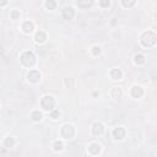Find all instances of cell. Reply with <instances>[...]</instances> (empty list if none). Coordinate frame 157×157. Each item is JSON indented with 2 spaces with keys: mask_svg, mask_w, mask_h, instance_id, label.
<instances>
[{
  "mask_svg": "<svg viewBox=\"0 0 157 157\" xmlns=\"http://www.w3.org/2000/svg\"><path fill=\"white\" fill-rule=\"evenodd\" d=\"M157 42V36L151 31H147V32H144V35L141 36V44L146 48H151L156 44Z\"/></svg>",
  "mask_w": 157,
  "mask_h": 157,
  "instance_id": "1",
  "label": "cell"
},
{
  "mask_svg": "<svg viewBox=\"0 0 157 157\" xmlns=\"http://www.w3.org/2000/svg\"><path fill=\"white\" fill-rule=\"evenodd\" d=\"M21 63L25 67H32L36 63V56L32 52H25L21 55Z\"/></svg>",
  "mask_w": 157,
  "mask_h": 157,
  "instance_id": "2",
  "label": "cell"
},
{
  "mask_svg": "<svg viewBox=\"0 0 157 157\" xmlns=\"http://www.w3.org/2000/svg\"><path fill=\"white\" fill-rule=\"evenodd\" d=\"M41 106L44 111H52L55 106V100L52 96H44L42 100H41Z\"/></svg>",
  "mask_w": 157,
  "mask_h": 157,
  "instance_id": "3",
  "label": "cell"
},
{
  "mask_svg": "<svg viewBox=\"0 0 157 157\" xmlns=\"http://www.w3.org/2000/svg\"><path fill=\"white\" fill-rule=\"evenodd\" d=\"M60 134L64 139H72L74 136H75V129H74L72 125H64L61 128V131H60Z\"/></svg>",
  "mask_w": 157,
  "mask_h": 157,
  "instance_id": "4",
  "label": "cell"
},
{
  "mask_svg": "<svg viewBox=\"0 0 157 157\" xmlns=\"http://www.w3.org/2000/svg\"><path fill=\"white\" fill-rule=\"evenodd\" d=\"M74 16H75V11H74L72 7L70 6H67L63 9V17L64 20H72Z\"/></svg>",
  "mask_w": 157,
  "mask_h": 157,
  "instance_id": "5",
  "label": "cell"
},
{
  "mask_svg": "<svg viewBox=\"0 0 157 157\" xmlns=\"http://www.w3.org/2000/svg\"><path fill=\"white\" fill-rule=\"evenodd\" d=\"M113 137L115 140H122L125 137V130H124L123 128H115L113 130Z\"/></svg>",
  "mask_w": 157,
  "mask_h": 157,
  "instance_id": "6",
  "label": "cell"
},
{
  "mask_svg": "<svg viewBox=\"0 0 157 157\" xmlns=\"http://www.w3.org/2000/svg\"><path fill=\"white\" fill-rule=\"evenodd\" d=\"M27 79H28L31 82H38L39 79H41V74H39V71H37V70H31V71L28 72V75H27Z\"/></svg>",
  "mask_w": 157,
  "mask_h": 157,
  "instance_id": "7",
  "label": "cell"
},
{
  "mask_svg": "<svg viewBox=\"0 0 157 157\" xmlns=\"http://www.w3.org/2000/svg\"><path fill=\"white\" fill-rule=\"evenodd\" d=\"M143 95H144V91L140 86H134L133 88H131V96H133L134 98H141Z\"/></svg>",
  "mask_w": 157,
  "mask_h": 157,
  "instance_id": "8",
  "label": "cell"
},
{
  "mask_svg": "<svg viewBox=\"0 0 157 157\" xmlns=\"http://www.w3.org/2000/svg\"><path fill=\"white\" fill-rule=\"evenodd\" d=\"M22 30H23L25 33H31V32L35 30L33 22H31V21H25L23 25H22Z\"/></svg>",
  "mask_w": 157,
  "mask_h": 157,
  "instance_id": "9",
  "label": "cell"
},
{
  "mask_svg": "<svg viewBox=\"0 0 157 157\" xmlns=\"http://www.w3.org/2000/svg\"><path fill=\"white\" fill-rule=\"evenodd\" d=\"M76 4L81 9H88L90 6H92L93 0H76Z\"/></svg>",
  "mask_w": 157,
  "mask_h": 157,
  "instance_id": "10",
  "label": "cell"
},
{
  "mask_svg": "<svg viewBox=\"0 0 157 157\" xmlns=\"http://www.w3.org/2000/svg\"><path fill=\"white\" fill-rule=\"evenodd\" d=\"M103 130H104V128H103V124L102 123H95L93 124V127H92V133H93V135H101L103 133Z\"/></svg>",
  "mask_w": 157,
  "mask_h": 157,
  "instance_id": "11",
  "label": "cell"
},
{
  "mask_svg": "<svg viewBox=\"0 0 157 157\" xmlns=\"http://www.w3.org/2000/svg\"><path fill=\"white\" fill-rule=\"evenodd\" d=\"M88 151H90V153H92V155H98L101 152V146L98 144H91L88 146Z\"/></svg>",
  "mask_w": 157,
  "mask_h": 157,
  "instance_id": "12",
  "label": "cell"
},
{
  "mask_svg": "<svg viewBox=\"0 0 157 157\" xmlns=\"http://www.w3.org/2000/svg\"><path fill=\"white\" fill-rule=\"evenodd\" d=\"M111 76H112L113 80H120L122 76H123V72H122L120 69H113L111 71Z\"/></svg>",
  "mask_w": 157,
  "mask_h": 157,
  "instance_id": "13",
  "label": "cell"
},
{
  "mask_svg": "<svg viewBox=\"0 0 157 157\" xmlns=\"http://www.w3.org/2000/svg\"><path fill=\"white\" fill-rule=\"evenodd\" d=\"M46 39H47V36H46V33L43 31H38L36 33V41L38 43H43Z\"/></svg>",
  "mask_w": 157,
  "mask_h": 157,
  "instance_id": "14",
  "label": "cell"
},
{
  "mask_svg": "<svg viewBox=\"0 0 157 157\" xmlns=\"http://www.w3.org/2000/svg\"><path fill=\"white\" fill-rule=\"evenodd\" d=\"M15 145V139L14 137H6L4 140V146L5 147H14Z\"/></svg>",
  "mask_w": 157,
  "mask_h": 157,
  "instance_id": "15",
  "label": "cell"
},
{
  "mask_svg": "<svg viewBox=\"0 0 157 157\" xmlns=\"http://www.w3.org/2000/svg\"><path fill=\"white\" fill-rule=\"evenodd\" d=\"M112 97L113 98H120L122 97V90L119 87H115L112 90Z\"/></svg>",
  "mask_w": 157,
  "mask_h": 157,
  "instance_id": "16",
  "label": "cell"
},
{
  "mask_svg": "<svg viewBox=\"0 0 157 157\" xmlns=\"http://www.w3.org/2000/svg\"><path fill=\"white\" fill-rule=\"evenodd\" d=\"M56 6V3L54 1V0H47L46 1V7L48 10H54Z\"/></svg>",
  "mask_w": 157,
  "mask_h": 157,
  "instance_id": "17",
  "label": "cell"
},
{
  "mask_svg": "<svg viewBox=\"0 0 157 157\" xmlns=\"http://www.w3.org/2000/svg\"><path fill=\"white\" fill-rule=\"evenodd\" d=\"M32 119H33L35 122H39L41 119H42V113H41L39 111H35L33 113H32Z\"/></svg>",
  "mask_w": 157,
  "mask_h": 157,
  "instance_id": "18",
  "label": "cell"
},
{
  "mask_svg": "<svg viewBox=\"0 0 157 157\" xmlns=\"http://www.w3.org/2000/svg\"><path fill=\"white\" fill-rule=\"evenodd\" d=\"M135 63L139 64V65H141L145 63V56L143 54H136L135 55Z\"/></svg>",
  "mask_w": 157,
  "mask_h": 157,
  "instance_id": "19",
  "label": "cell"
},
{
  "mask_svg": "<svg viewBox=\"0 0 157 157\" xmlns=\"http://www.w3.org/2000/svg\"><path fill=\"white\" fill-rule=\"evenodd\" d=\"M122 4L124 7H131L135 4V0H122Z\"/></svg>",
  "mask_w": 157,
  "mask_h": 157,
  "instance_id": "20",
  "label": "cell"
},
{
  "mask_svg": "<svg viewBox=\"0 0 157 157\" xmlns=\"http://www.w3.org/2000/svg\"><path fill=\"white\" fill-rule=\"evenodd\" d=\"M63 143L61 141H55L54 143V145H53V147H54V151H60L61 148H63Z\"/></svg>",
  "mask_w": 157,
  "mask_h": 157,
  "instance_id": "21",
  "label": "cell"
},
{
  "mask_svg": "<svg viewBox=\"0 0 157 157\" xmlns=\"http://www.w3.org/2000/svg\"><path fill=\"white\" fill-rule=\"evenodd\" d=\"M10 16H11L12 20H17L20 17V11L19 10H12L11 14H10Z\"/></svg>",
  "mask_w": 157,
  "mask_h": 157,
  "instance_id": "22",
  "label": "cell"
},
{
  "mask_svg": "<svg viewBox=\"0 0 157 157\" xmlns=\"http://www.w3.org/2000/svg\"><path fill=\"white\" fill-rule=\"evenodd\" d=\"M60 117V112L59 111H53L52 113H51V118H53V119H58V118H59Z\"/></svg>",
  "mask_w": 157,
  "mask_h": 157,
  "instance_id": "23",
  "label": "cell"
},
{
  "mask_svg": "<svg viewBox=\"0 0 157 157\" xmlns=\"http://www.w3.org/2000/svg\"><path fill=\"white\" fill-rule=\"evenodd\" d=\"M111 4V0H100V5L102 7H108Z\"/></svg>",
  "mask_w": 157,
  "mask_h": 157,
  "instance_id": "24",
  "label": "cell"
},
{
  "mask_svg": "<svg viewBox=\"0 0 157 157\" xmlns=\"http://www.w3.org/2000/svg\"><path fill=\"white\" fill-rule=\"evenodd\" d=\"M100 53H101V48H100V47L96 46V47L92 48V54H93V55H98Z\"/></svg>",
  "mask_w": 157,
  "mask_h": 157,
  "instance_id": "25",
  "label": "cell"
},
{
  "mask_svg": "<svg viewBox=\"0 0 157 157\" xmlns=\"http://www.w3.org/2000/svg\"><path fill=\"white\" fill-rule=\"evenodd\" d=\"M6 1H7V0H1V3H0V4H1V6L6 5Z\"/></svg>",
  "mask_w": 157,
  "mask_h": 157,
  "instance_id": "26",
  "label": "cell"
}]
</instances>
